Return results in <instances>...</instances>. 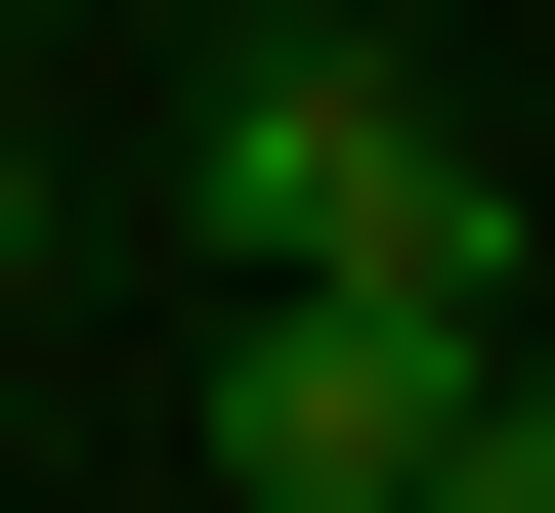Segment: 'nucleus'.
Segmentation results:
<instances>
[{
  "mask_svg": "<svg viewBox=\"0 0 555 513\" xmlns=\"http://www.w3.org/2000/svg\"><path fill=\"white\" fill-rule=\"evenodd\" d=\"M470 299H257V343H214V513H427V471H470Z\"/></svg>",
  "mask_w": 555,
  "mask_h": 513,
  "instance_id": "obj_1",
  "label": "nucleus"
},
{
  "mask_svg": "<svg viewBox=\"0 0 555 513\" xmlns=\"http://www.w3.org/2000/svg\"><path fill=\"white\" fill-rule=\"evenodd\" d=\"M427 513H555V428H513V385H470V471H427Z\"/></svg>",
  "mask_w": 555,
  "mask_h": 513,
  "instance_id": "obj_2",
  "label": "nucleus"
},
{
  "mask_svg": "<svg viewBox=\"0 0 555 513\" xmlns=\"http://www.w3.org/2000/svg\"><path fill=\"white\" fill-rule=\"evenodd\" d=\"M0 257H43V129H0Z\"/></svg>",
  "mask_w": 555,
  "mask_h": 513,
  "instance_id": "obj_3",
  "label": "nucleus"
},
{
  "mask_svg": "<svg viewBox=\"0 0 555 513\" xmlns=\"http://www.w3.org/2000/svg\"><path fill=\"white\" fill-rule=\"evenodd\" d=\"M513 428H555V385H513Z\"/></svg>",
  "mask_w": 555,
  "mask_h": 513,
  "instance_id": "obj_4",
  "label": "nucleus"
}]
</instances>
